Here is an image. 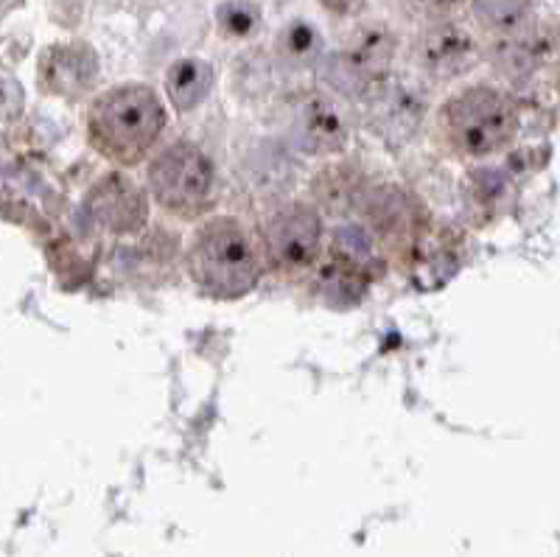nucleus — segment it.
<instances>
[{
  "mask_svg": "<svg viewBox=\"0 0 560 557\" xmlns=\"http://www.w3.org/2000/svg\"><path fill=\"white\" fill-rule=\"evenodd\" d=\"M188 275L213 300H242L261 280V250L236 219H210L188 250Z\"/></svg>",
  "mask_w": 560,
  "mask_h": 557,
  "instance_id": "obj_3",
  "label": "nucleus"
},
{
  "mask_svg": "<svg viewBox=\"0 0 560 557\" xmlns=\"http://www.w3.org/2000/svg\"><path fill=\"white\" fill-rule=\"evenodd\" d=\"M261 23V14L253 3H244V0H233V3H224L219 9V26L230 37H249V34L258 28Z\"/></svg>",
  "mask_w": 560,
  "mask_h": 557,
  "instance_id": "obj_13",
  "label": "nucleus"
},
{
  "mask_svg": "<svg viewBox=\"0 0 560 557\" xmlns=\"http://www.w3.org/2000/svg\"><path fill=\"white\" fill-rule=\"evenodd\" d=\"M283 48L292 59H308L319 48V34H314V28L306 23H298L283 34Z\"/></svg>",
  "mask_w": 560,
  "mask_h": 557,
  "instance_id": "obj_14",
  "label": "nucleus"
},
{
  "mask_svg": "<svg viewBox=\"0 0 560 557\" xmlns=\"http://www.w3.org/2000/svg\"><path fill=\"white\" fill-rule=\"evenodd\" d=\"M401 3L412 18L429 20V23L446 20L454 9L463 7V0H401Z\"/></svg>",
  "mask_w": 560,
  "mask_h": 557,
  "instance_id": "obj_15",
  "label": "nucleus"
},
{
  "mask_svg": "<svg viewBox=\"0 0 560 557\" xmlns=\"http://www.w3.org/2000/svg\"><path fill=\"white\" fill-rule=\"evenodd\" d=\"M319 3L334 14H350L362 7V0H319Z\"/></svg>",
  "mask_w": 560,
  "mask_h": 557,
  "instance_id": "obj_16",
  "label": "nucleus"
},
{
  "mask_svg": "<svg viewBox=\"0 0 560 557\" xmlns=\"http://www.w3.org/2000/svg\"><path fill=\"white\" fill-rule=\"evenodd\" d=\"M98 79V57L84 43L54 45L39 59V88L62 98H82Z\"/></svg>",
  "mask_w": 560,
  "mask_h": 557,
  "instance_id": "obj_8",
  "label": "nucleus"
},
{
  "mask_svg": "<svg viewBox=\"0 0 560 557\" xmlns=\"http://www.w3.org/2000/svg\"><path fill=\"white\" fill-rule=\"evenodd\" d=\"M147 179L154 202L177 219H199L217 205L213 163L191 140H177L163 149L149 163Z\"/></svg>",
  "mask_w": 560,
  "mask_h": 557,
  "instance_id": "obj_4",
  "label": "nucleus"
},
{
  "mask_svg": "<svg viewBox=\"0 0 560 557\" xmlns=\"http://www.w3.org/2000/svg\"><path fill=\"white\" fill-rule=\"evenodd\" d=\"M471 3L479 23L499 37L522 28L529 12V0H471Z\"/></svg>",
  "mask_w": 560,
  "mask_h": 557,
  "instance_id": "obj_12",
  "label": "nucleus"
},
{
  "mask_svg": "<svg viewBox=\"0 0 560 557\" xmlns=\"http://www.w3.org/2000/svg\"><path fill=\"white\" fill-rule=\"evenodd\" d=\"M210 88H213V70L202 59H179L166 73L168 98H172V104L179 113L197 109L208 98Z\"/></svg>",
  "mask_w": 560,
  "mask_h": 557,
  "instance_id": "obj_11",
  "label": "nucleus"
},
{
  "mask_svg": "<svg viewBox=\"0 0 560 557\" xmlns=\"http://www.w3.org/2000/svg\"><path fill=\"white\" fill-rule=\"evenodd\" d=\"M323 219L308 202H287L267 216L261 230V260L280 278L312 272L323 258Z\"/></svg>",
  "mask_w": 560,
  "mask_h": 557,
  "instance_id": "obj_5",
  "label": "nucleus"
},
{
  "mask_svg": "<svg viewBox=\"0 0 560 557\" xmlns=\"http://www.w3.org/2000/svg\"><path fill=\"white\" fill-rule=\"evenodd\" d=\"M415 62L432 79H457L479 62V43L471 32L452 20H434L415 43Z\"/></svg>",
  "mask_w": 560,
  "mask_h": 557,
  "instance_id": "obj_6",
  "label": "nucleus"
},
{
  "mask_svg": "<svg viewBox=\"0 0 560 557\" xmlns=\"http://www.w3.org/2000/svg\"><path fill=\"white\" fill-rule=\"evenodd\" d=\"M90 210H93V219L113 233H135L143 228L149 216L143 190L121 174H107L90 190Z\"/></svg>",
  "mask_w": 560,
  "mask_h": 557,
  "instance_id": "obj_9",
  "label": "nucleus"
},
{
  "mask_svg": "<svg viewBox=\"0 0 560 557\" xmlns=\"http://www.w3.org/2000/svg\"><path fill=\"white\" fill-rule=\"evenodd\" d=\"M294 135L312 154H337L348 143V124L331 95L308 90L292 104Z\"/></svg>",
  "mask_w": 560,
  "mask_h": 557,
  "instance_id": "obj_7",
  "label": "nucleus"
},
{
  "mask_svg": "<svg viewBox=\"0 0 560 557\" xmlns=\"http://www.w3.org/2000/svg\"><path fill=\"white\" fill-rule=\"evenodd\" d=\"M166 109L147 84H121L96 95L88 109V140L115 165H138L158 147Z\"/></svg>",
  "mask_w": 560,
  "mask_h": 557,
  "instance_id": "obj_1",
  "label": "nucleus"
},
{
  "mask_svg": "<svg viewBox=\"0 0 560 557\" xmlns=\"http://www.w3.org/2000/svg\"><path fill=\"white\" fill-rule=\"evenodd\" d=\"M395 48L398 43L387 26H376V23L362 26L345 45V65H348L350 77L368 84H378L382 79H387Z\"/></svg>",
  "mask_w": 560,
  "mask_h": 557,
  "instance_id": "obj_10",
  "label": "nucleus"
},
{
  "mask_svg": "<svg viewBox=\"0 0 560 557\" xmlns=\"http://www.w3.org/2000/svg\"><path fill=\"white\" fill-rule=\"evenodd\" d=\"M518 120L522 115L513 95L490 84H474L440 107L438 135L454 158L482 160L513 143Z\"/></svg>",
  "mask_w": 560,
  "mask_h": 557,
  "instance_id": "obj_2",
  "label": "nucleus"
}]
</instances>
